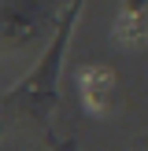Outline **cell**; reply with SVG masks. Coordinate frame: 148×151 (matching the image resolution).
<instances>
[{
    "label": "cell",
    "instance_id": "1",
    "mask_svg": "<svg viewBox=\"0 0 148 151\" xmlns=\"http://www.w3.org/2000/svg\"><path fill=\"white\" fill-rule=\"evenodd\" d=\"M81 7H85V0H74L56 19V33L44 44V52L37 55V63L30 66V74L0 96V137L7 129L30 125L33 133H41L48 151H78V144L59 137L56 111H59V70H63L67 44H70V33H74V22H78Z\"/></svg>",
    "mask_w": 148,
    "mask_h": 151
},
{
    "label": "cell",
    "instance_id": "4",
    "mask_svg": "<svg viewBox=\"0 0 148 151\" xmlns=\"http://www.w3.org/2000/svg\"><path fill=\"white\" fill-rule=\"evenodd\" d=\"M37 33H41V19L37 15H26L19 11V7H0V44H7V48H19V44H30L37 41Z\"/></svg>",
    "mask_w": 148,
    "mask_h": 151
},
{
    "label": "cell",
    "instance_id": "3",
    "mask_svg": "<svg viewBox=\"0 0 148 151\" xmlns=\"http://www.w3.org/2000/svg\"><path fill=\"white\" fill-rule=\"evenodd\" d=\"M78 92L89 114H107L111 111V92H115V78L107 66H85L78 74Z\"/></svg>",
    "mask_w": 148,
    "mask_h": 151
},
{
    "label": "cell",
    "instance_id": "2",
    "mask_svg": "<svg viewBox=\"0 0 148 151\" xmlns=\"http://www.w3.org/2000/svg\"><path fill=\"white\" fill-rule=\"evenodd\" d=\"M111 37H115L118 48H144V41H148V0H122Z\"/></svg>",
    "mask_w": 148,
    "mask_h": 151
}]
</instances>
